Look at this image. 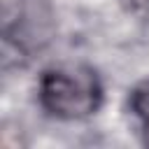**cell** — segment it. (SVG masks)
<instances>
[{
	"label": "cell",
	"mask_w": 149,
	"mask_h": 149,
	"mask_svg": "<svg viewBox=\"0 0 149 149\" xmlns=\"http://www.w3.org/2000/svg\"><path fill=\"white\" fill-rule=\"evenodd\" d=\"M123 5L133 14H137L142 19H149V0H123Z\"/></svg>",
	"instance_id": "4"
},
{
	"label": "cell",
	"mask_w": 149,
	"mask_h": 149,
	"mask_svg": "<svg viewBox=\"0 0 149 149\" xmlns=\"http://www.w3.org/2000/svg\"><path fill=\"white\" fill-rule=\"evenodd\" d=\"M130 109L135 112L137 119L149 123V79L133 88V93H130Z\"/></svg>",
	"instance_id": "3"
},
{
	"label": "cell",
	"mask_w": 149,
	"mask_h": 149,
	"mask_svg": "<svg viewBox=\"0 0 149 149\" xmlns=\"http://www.w3.org/2000/svg\"><path fill=\"white\" fill-rule=\"evenodd\" d=\"M51 30L54 16L44 0H2V37L30 51L47 44Z\"/></svg>",
	"instance_id": "2"
},
{
	"label": "cell",
	"mask_w": 149,
	"mask_h": 149,
	"mask_svg": "<svg viewBox=\"0 0 149 149\" xmlns=\"http://www.w3.org/2000/svg\"><path fill=\"white\" fill-rule=\"evenodd\" d=\"M100 84L93 70L81 65L51 68L40 79V102L58 119H84L100 107Z\"/></svg>",
	"instance_id": "1"
}]
</instances>
